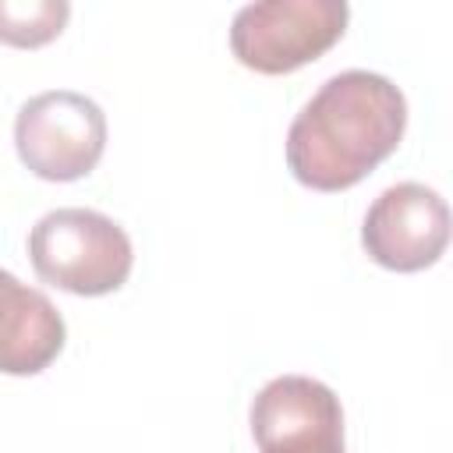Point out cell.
I'll list each match as a JSON object with an SVG mask.
<instances>
[{
	"label": "cell",
	"instance_id": "cell-4",
	"mask_svg": "<svg viewBox=\"0 0 453 453\" xmlns=\"http://www.w3.org/2000/svg\"><path fill=\"white\" fill-rule=\"evenodd\" d=\"M18 159L42 180H78L96 170L106 149V113L96 99L53 88L32 96L14 120Z\"/></svg>",
	"mask_w": 453,
	"mask_h": 453
},
{
	"label": "cell",
	"instance_id": "cell-8",
	"mask_svg": "<svg viewBox=\"0 0 453 453\" xmlns=\"http://www.w3.org/2000/svg\"><path fill=\"white\" fill-rule=\"evenodd\" d=\"M71 18L67 0H0V42L35 50L53 42Z\"/></svg>",
	"mask_w": 453,
	"mask_h": 453
},
{
	"label": "cell",
	"instance_id": "cell-1",
	"mask_svg": "<svg viewBox=\"0 0 453 453\" xmlns=\"http://www.w3.org/2000/svg\"><path fill=\"white\" fill-rule=\"evenodd\" d=\"M407 127L403 92L375 71H340L287 131V166L311 191H347L389 159Z\"/></svg>",
	"mask_w": 453,
	"mask_h": 453
},
{
	"label": "cell",
	"instance_id": "cell-7",
	"mask_svg": "<svg viewBox=\"0 0 453 453\" xmlns=\"http://www.w3.org/2000/svg\"><path fill=\"white\" fill-rule=\"evenodd\" d=\"M64 350V319L53 301L0 269V372L35 375Z\"/></svg>",
	"mask_w": 453,
	"mask_h": 453
},
{
	"label": "cell",
	"instance_id": "cell-5",
	"mask_svg": "<svg viewBox=\"0 0 453 453\" xmlns=\"http://www.w3.org/2000/svg\"><path fill=\"white\" fill-rule=\"evenodd\" d=\"M361 244L368 258L393 273H418L442 258L449 244V209L428 184L386 188L365 212Z\"/></svg>",
	"mask_w": 453,
	"mask_h": 453
},
{
	"label": "cell",
	"instance_id": "cell-6",
	"mask_svg": "<svg viewBox=\"0 0 453 453\" xmlns=\"http://www.w3.org/2000/svg\"><path fill=\"white\" fill-rule=\"evenodd\" d=\"M258 453H347L340 396L308 375H280L251 400Z\"/></svg>",
	"mask_w": 453,
	"mask_h": 453
},
{
	"label": "cell",
	"instance_id": "cell-3",
	"mask_svg": "<svg viewBox=\"0 0 453 453\" xmlns=\"http://www.w3.org/2000/svg\"><path fill=\"white\" fill-rule=\"evenodd\" d=\"M343 0H262L234 14L230 50L258 74H290L319 60L347 32Z\"/></svg>",
	"mask_w": 453,
	"mask_h": 453
},
{
	"label": "cell",
	"instance_id": "cell-2",
	"mask_svg": "<svg viewBox=\"0 0 453 453\" xmlns=\"http://www.w3.org/2000/svg\"><path fill=\"white\" fill-rule=\"evenodd\" d=\"M28 258L42 283L99 297L127 283L134 251L120 223L96 209H53L28 234Z\"/></svg>",
	"mask_w": 453,
	"mask_h": 453
}]
</instances>
